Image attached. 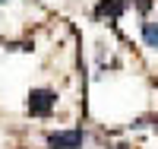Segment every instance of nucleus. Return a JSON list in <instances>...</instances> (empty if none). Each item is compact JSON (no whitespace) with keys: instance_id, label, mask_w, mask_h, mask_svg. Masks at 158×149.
I'll return each mask as SVG.
<instances>
[{"instance_id":"f257e3e1","label":"nucleus","mask_w":158,"mask_h":149,"mask_svg":"<svg viewBox=\"0 0 158 149\" xmlns=\"http://www.w3.org/2000/svg\"><path fill=\"white\" fill-rule=\"evenodd\" d=\"M57 108V92L51 89H32L29 95V114L32 117H51Z\"/></svg>"},{"instance_id":"f03ea898","label":"nucleus","mask_w":158,"mask_h":149,"mask_svg":"<svg viewBox=\"0 0 158 149\" xmlns=\"http://www.w3.org/2000/svg\"><path fill=\"white\" fill-rule=\"evenodd\" d=\"M82 140H85V133L79 127L54 130V133H48V149H82Z\"/></svg>"},{"instance_id":"7ed1b4c3","label":"nucleus","mask_w":158,"mask_h":149,"mask_svg":"<svg viewBox=\"0 0 158 149\" xmlns=\"http://www.w3.org/2000/svg\"><path fill=\"white\" fill-rule=\"evenodd\" d=\"M142 42H146L149 48H155L158 51V22H142Z\"/></svg>"},{"instance_id":"20e7f679","label":"nucleus","mask_w":158,"mask_h":149,"mask_svg":"<svg viewBox=\"0 0 158 149\" xmlns=\"http://www.w3.org/2000/svg\"><path fill=\"white\" fill-rule=\"evenodd\" d=\"M120 13V0H101L98 3V16H117Z\"/></svg>"},{"instance_id":"39448f33","label":"nucleus","mask_w":158,"mask_h":149,"mask_svg":"<svg viewBox=\"0 0 158 149\" xmlns=\"http://www.w3.org/2000/svg\"><path fill=\"white\" fill-rule=\"evenodd\" d=\"M133 3H136V10H142V13H146V10L152 7V0H133Z\"/></svg>"},{"instance_id":"423d86ee","label":"nucleus","mask_w":158,"mask_h":149,"mask_svg":"<svg viewBox=\"0 0 158 149\" xmlns=\"http://www.w3.org/2000/svg\"><path fill=\"white\" fill-rule=\"evenodd\" d=\"M0 3H6V0H0Z\"/></svg>"}]
</instances>
